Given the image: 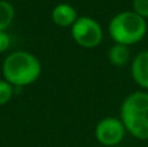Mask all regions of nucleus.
<instances>
[{
    "label": "nucleus",
    "instance_id": "nucleus-11",
    "mask_svg": "<svg viewBox=\"0 0 148 147\" xmlns=\"http://www.w3.org/2000/svg\"><path fill=\"white\" fill-rule=\"evenodd\" d=\"M133 10L147 20L148 18V0H133Z\"/></svg>",
    "mask_w": 148,
    "mask_h": 147
},
{
    "label": "nucleus",
    "instance_id": "nucleus-2",
    "mask_svg": "<svg viewBox=\"0 0 148 147\" xmlns=\"http://www.w3.org/2000/svg\"><path fill=\"white\" fill-rule=\"evenodd\" d=\"M120 119L126 133L140 141H148V91L129 94L120 109Z\"/></svg>",
    "mask_w": 148,
    "mask_h": 147
},
{
    "label": "nucleus",
    "instance_id": "nucleus-8",
    "mask_svg": "<svg viewBox=\"0 0 148 147\" xmlns=\"http://www.w3.org/2000/svg\"><path fill=\"white\" fill-rule=\"evenodd\" d=\"M108 59L114 67H125L130 60V49L127 46L114 43L108 51Z\"/></svg>",
    "mask_w": 148,
    "mask_h": 147
},
{
    "label": "nucleus",
    "instance_id": "nucleus-5",
    "mask_svg": "<svg viewBox=\"0 0 148 147\" xmlns=\"http://www.w3.org/2000/svg\"><path fill=\"white\" fill-rule=\"evenodd\" d=\"M125 135V125L117 117H104L95 126V138L103 146L113 147L120 145Z\"/></svg>",
    "mask_w": 148,
    "mask_h": 147
},
{
    "label": "nucleus",
    "instance_id": "nucleus-6",
    "mask_svg": "<svg viewBox=\"0 0 148 147\" xmlns=\"http://www.w3.org/2000/svg\"><path fill=\"white\" fill-rule=\"evenodd\" d=\"M130 72L134 82L144 91H148V49L139 52L134 57Z\"/></svg>",
    "mask_w": 148,
    "mask_h": 147
},
{
    "label": "nucleus",
    "instance_id": "nucleus-12",
    "mask_svg": "<svg viewBox=\"0 0 148 147\" xmlns=\"http://www.w3.org/2000/svg\"><path fill=\"white\" fill-rule=\"evenodd\" d=\"M10 47V36L7 31H0V54L8 51Z\"/></svg>",
    "mask_w": 148,
    "mask_h": 147
},
{
    "label": "nucleus",
    "instance_id": "nucleus-3",
    "mask_svg": "<svg viewBox=\"0 0 148 147\" xmlns=\"http://www.w3.org/2000/svg\"><path fill=\"white\" fill-rule=\"evenodd\" d=\"M147 29V20L134 10L117 13L108 25V31L113 42L127 47L140 42L146 36Z\"/></svg>",
    "mask_w": 148,
    "mask_h": 147
},
{
    "label": "nucleus",
    "instance_id": "nucleus-4",
    "mask_svg": "<svg viewBox=\"0 0 148 147\" xmlns=\"http://www.w3.org/2000/svg\"><path fill=\"white\" fill-rule=\"evenodd\" d=\"M70 34L78 46L83 48H95L103 41V27L95 18L88 16L78 17L70 27Z\"/></svg>",
    "mask_w": 148,
    "mask_h": 147
},
{
    "label": "nucleus",
    "instance_id": "nucleus-1",
    "mask_svg": "<svg viewBox=\"0 0 148 147\" xmlns=\"http://www.w3.org/2000/svg\"><path fill=\"white\" fill-rule=\"evenodd\" d=\"M1 72L4 80L13 87H23L38 81L42 74V64L35 55L16 51L4 59Z\"/></svg>",
    "mask_w": 148,
    "mask_h": 147
},
{
    "label": "nucleus",
    "instance_id": "nucleus-9",
    "mask_svg": "<svg viewBox=\"0 0 148 147\" xmlns=\"http://www.w3.org/2000/svg\"><path fill=\"white\" fill-rule=\"evenodd\" d=\"M14 7L7 0H0V31H5L14 20Z\"/></svg>",
    "mask_w": 148,
    "mask_h": 147
},
{
    "label": "nucleus",
    "instance_id": "nucleus-10",
    "mask_svg": "<svg viewBox=\"0 0 148 147\" xmlns=\"http://www.w3.org/2000/svg\"><path fill=\"white\" fill-rule=\"evenodd\" d=\"M14 87L5 80H0V106H5L12 99Z\"/></svg>",
    "mask_w": 148,
    "mask_h": 147
},
{
    "label": "nucleus",
    "instance_id": "nucleus-7",
    "mask_svg": "<svg viewBox=\"0 0 148 147\" xmlns=\"http://www.w3.org/2000/svg\"><path fill=\"white\" fill-rule=\"evenodd\" d=\"M52 21L60 27H72L73 23L78 20V13L73 5L68 3H60L52 9Z\"/></svg>",
    "mask_w": 148,
    "mask_h": 147
}]
</instances>
